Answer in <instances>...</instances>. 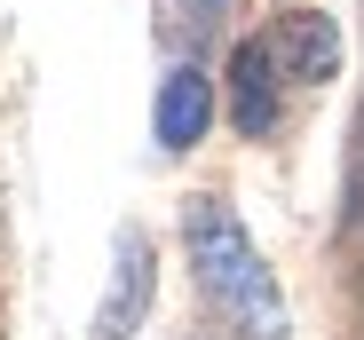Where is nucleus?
Returning a JSON list of instances; mask_svg holds the SVG:
<instances>
[{
	"label": "nucleus",
	"mask_w": 364,
	"mask_h": 340,
	"mask_svg": "<svg viewBox=\"0 0 364 340\" xmlns=\"http://www.w3.org/2000/svg\"><path fill=\"white\" fill-rule=\"evenodd\" d=\"M182 238H191V269H198V293L246 332V340H285V301H277V277L262 269L246 221H237L222 198H191L182 206Z\"/></svg>",
	"instance_id": "1"
},
{
	"label": "nucleus",
	"mask_w": 364,
	"mask_h": 340,
	"mask_svg": "<svg viewBox=\"0 0 364 340\" xmlns=\"http://www.w3.org/2000/svg\"><path fill=\"white\" fill-rule=\"evenodd\" d=\"M269 55H277V79L325 87V79L341 72V32H333V16H317V9H293V16L269 32Z\"/></svg>",
	"instance_id": "2"
},
{
	"label": "nucleus",
	"mask_w": 364,
	"mask_h": 340,
	"mask_svg": "<svg viewBox=\"0 0 364 340\" xmlns=\"http://www.w3.org/2000/svg\"><path fill=\"white\" fill-rule=\"evenodd\" d=\"M151 127H159V143H166V150H191V143L214 127V79H206L198 64H174V72L159 79Z\"/></svg>",
	"instance_id": "3"
},
{
	"label": "nucleus",
	"mask_w": 364,
	"mask_h": 340,
	"mask_svg": "<svg viewBox=\"0 0 364 340\" xmlns=\"http://www.w3.org/2000/svg\"><path fill=\"white\" fill-rule=\"evenodd\" d=\"M230 119H237V135L277 127V55H269V40H246L230 55Z\"/></svg>",
	"instance_id": "4"
},
{
	"label": "nucleus",
	"mask_w": 364,
	"mask_h": 340,
	"mask_svg": "<svg viewBox=\"0 0 364 340\" xmlns=\"http://www.w3.org/2000/svg\"><path fill=\"white\" fill-rule=\"evenodd\" d=\"M143 309H151V246L127 230V238H119V277H111V301H103L95 332H103V340H135Z\"/></svg>",
	"instance_id": "5"
}]
</instances>
